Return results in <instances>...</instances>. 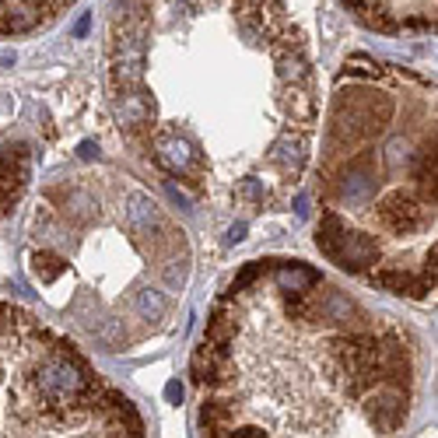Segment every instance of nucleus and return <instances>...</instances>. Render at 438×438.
Here are the masks:
<instances>
[{
	"label": "nucleus",
	"instance_id": "obj_4",
	"mask_svg": "<svg viewBox=\"0 0 438 438\" xmlns=\"http://www.w3.org/2000/svg\"><path fill=\"white\" fill-rule=\"evenodd\" d=\"M161 281H165L168 291H179L182 281H186V256H182V260H179V256H168V260L161 263Z\"/></svg>",
	"mask_w": 438,
	"mask_h": 438
},
{
	"label": "nucleus",
	"instance_id": "obj_1",
	"mask_svg": "<svg viewBox=\"0 0 438 438\" xmlns=\"http://www.w3.org/2000/svg\"><path fill=\"white\" fill-rule=\"evenodd\" d=\"M316 242L323 249V256H330L333 263H340L344 270L351 274H361L368 267L379 263V246L372 235H361V232H351L344 221H340V214L326 210L323 214V221H319V232H316Z\"/></svg>",
	"mask_w": 438,
	"mask_h": 438
},
{
	"label": "nucleus",
	"instance_id": "obj_3",
	"mask_svg": "<svg viewBox=\"0 0 438 438\" xmlns=\"http://www.w3.org/2000/svg\"><path fill=\"white\" fill-rule=\"evenodd\" d=\"M133 309H137V316L140 319H161L165 316V298H161V291H154V288H140L137 295H133Z\"/></svg>",
	"mask_w": 438,
	"mask_h": 438
},
{
	"label": "nucleus",
	"instance_id": "obj_2",
	"mask_svg": "<svg viewBox=\"0 0 438 438\" xmlns=\"http://www.w3.org/2000/svg\"><path fill=\"white\" fill-rule=\"evenodd\" d=\"M25 182H29V151H25V144L0 147V217L18 203Z\"/></svg>",
	"mask_w": 438,
	"mask_h": 438
},
{
	"label": "nucleus",
	"instance_id": "obj_5",
	"mask_svg": "<svg viewBox=\"0 0 438 438\" xmlns=\"http://www.w3.org/2000/svg\"><path fill=\"white\" fill-rule=\"evenodd\" d=\"M182 396V389H179V382H168V400H179Z\"/></svg>",
	"mask_w": 438,
	"mask_h": 438
}]
</instances>
